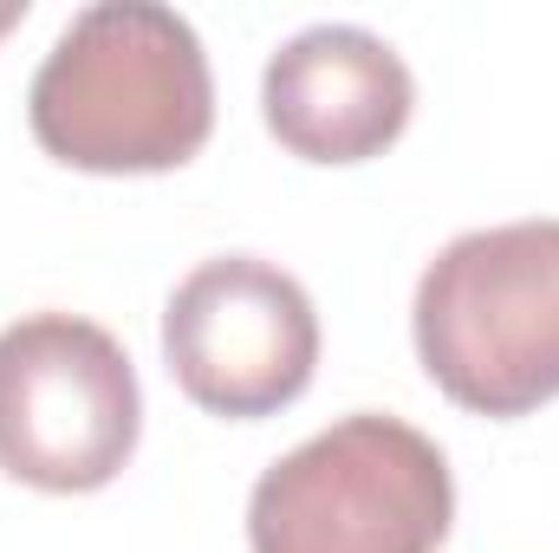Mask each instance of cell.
Masks as SVG:
<instances>
[{
	"mask_svg": "<svg viewBox=\"0 0 559 553\" xmlns=\"http://www.w3.org/2000/svg\"><path fill=\"white\" fill-rule=\"evenodd\" d=\"M33 143L85 176H163L215 138L202 33L156 0H98L66 20L26 85Z\"/></svg>",
	"mask_w": 559,
	"mask_h": 553,
	"instance_id": "1",
	"label": "cell"
},
{
	"mask_svg": "<svg viewBox=\"0 0 559 553\" xmlns=\"http://www.w3.org/2000/svg\"><path fill=\"white\" fill-rule=\"evenodd\" d=\"M411 339L455 411L534 416L559 398V222H501L455 235L417 280Z\"/></svg>",
	"mask_w": 559,
	"mask_h": 553,
	"instance_id": "2",
	"label": "cell"
},
{
	"mask_svg": "<svg viewBox=\"0 0 559 553\" xmlns=\"http://www.w3.org/2000/svg\"><path fill=\"white\" fill-rule=\"evenodd\" d=\"M449 528V456L384 411H352L306 436L261 469L248 495L254 553H436Z\"/></svg>",
	"mask_w": 559,
	"mask_h": 553,
	"instance_id": "3",
	"label": "cell"
},
{
	"mask_svg": "<svg viewBox=\"0 0 559 553\" xmlns=\"http://www.w3.org/2000/svg\"><path fill=\"white\" fill-rule=\"evenodd\" d=\"M143 436L131 352L85 313H26L0 332V475L39 495L111 489Z\"/></svg>",
	"mask_w": 559,
	"mask_h": 553,
	"instance_id": "4",
	"label": "cell"
},
{
	"mask_svg": "<svg viewBox=\"0 0 559 553\" xmlns=\"http://www.w3.org/2000/svg\"><path fill=\"white\" fill-rule=\"evenodd\" d=\"M163 365L209 416L261 423L299 404L319 372L312 293L261 255H215L163 306Z\"/></svg>",
	"mask_w": 559,
	"mask_h": 553,
	"instance_id": "5",
	"label": "cell"
},
{
	"mask_svg": "<svg viewBox=\"0 0 559 553\" xmlns=\"http://www.w3.org/2000/svg\"><path fill=\"white\" fill-rule=\"evenodd\" d=\"M417 79L404 52L371 26H306L261 72V118L299 163H371L411 131Z\"/></svg>",
	"mask_w": 559,
	"mask_h": 553,
	"instance_id": "6",
	"label": "cell"
},
{
	"mask_svg": "<svg viewBox=\"0 0 559 553\" xmlns=\"http://www.w3.org/2000/svg\"><path fill=\"white\" fill-rule=\"evenodd\" d=\"M20 20H26V0H0V33L20 26Z\"/></svg>",
	"mask_w": 559,
	"mask_h": 553,
	"instance_id": "7",
	"label": "cell"
}]
</instances>
